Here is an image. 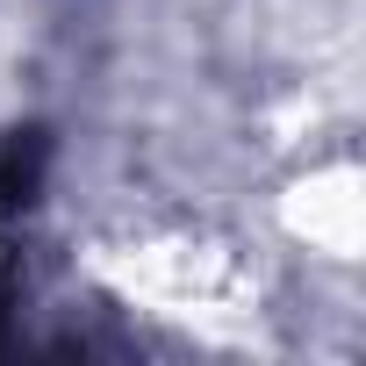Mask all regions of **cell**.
Returning <instances> with one entry per match:
<instances>
[{"label": "cell", "instance_id": "obj_1", "mask_svg": "<svg viewBox=\"0 0 366 366\" xmlns=\"http://www.w3.org/2000/svg\"><path fill=\"white\" fill-rule=\"evenodd\" d=\"M44 165H51V137L44 129H15L0 144V216H22L44 194Z\"/></svg>", "mask_w": 366, "mask_h": 366}, {"label": "cell", "instance_id": "obj_2", "mask_svg": "<svg viewBox=\"0 0 366 366\" xmlns=\"http://www.w3.org/2000/svg\"><path fill=\"white\" fill-rule=\"evenodd\" d=\"M8 302H15V280H8V266H0V330H8Z\"/></svg>", "mask_w": 366, "mask_h": 366}]
</instances>
